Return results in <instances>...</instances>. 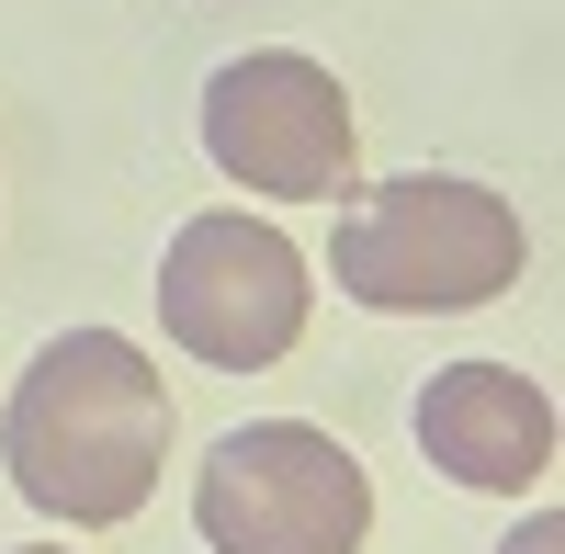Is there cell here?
Here are the masks:
<instances>
[{
    "label": "cell",
    "instance_id": "6da1fadb",
    "mask_svg": "<svg viewBox=\"0 0 565 554\" xmlns=\"http://www.w3.org/2000/svg\"><path fill=\"white\" fill-rule=\"evenodd\" d=\"M0 452H12V487L34 498L45 521H136L159 487L170 452V385L159 362L136 351L125 329H68L23 362L12 407H0Z\"/></svg>",
    "mask_w": 565,
    "mask_h": 554
},
{
    "label": "cell",
    "instance_id": "7a4b0ae2",
    "mask_svg": "<svg viewBox=\"0 0 565 554\" xmlns=\"http://www.w3.org/2000/svg\"><path fill=\"white\" fill-rule=\"evenodd\" d=\"M328 271H340L351 306L452 317V306H498L509 284H521V271H532V238H521V204L487 193V181L407 170V181H373V193L340 215Z\"/></svg>",
    "mask_w": 565,
    "mask_h": 554
},
{
    "label": "cell",
    "instance_id": "3957f363",
    "mask_svg": "<svg viewBox=\"0 0 565 554\" xmlns=\"http://www.w3.org/2000/svg\"><path fill=\"white\" fill-rule=\"evenodd\" d=\"M193 521L215 554H362L373 476L306 419H249L204 452Z\"/></svg>",
    "mask_w": 565,
    "mask_h": 554
},
{
    "label": "cell",
    "instance_id": "277c9868",
    "mask_svg": "<svg viewBox=\"0 0 565 554\" xmlns=\"http://www.w3.org/2000/svg\"><path fill=\"white\" fill-rule=\"evenodd\" d=\"M306 260H295V238L282 226H249V215H193L170 238V260H159V329L193 351V362H215V374H260V362H282L306 340Z\"/></svg>",
    "mask_w": 565,
    "mask_h": 554
},
{
    "label": "cell",
    "instance_id": "5b68a950",
    "mask_svg": "<svg viewBox=\"0 0 565 554\" xmlns=\"http://www.w3.org/2000/svg\"><path fill=\"white\" fill-rule=\"evenodd\" d=\"M204 148L271 204H328L351 193V90L295 45H249L204 79Z\"/></svg>",
    "mask_w": 565,
    "mask_h": 554
},
{
    "label": "cell",
    "instance_id": "8992f818",
    "mask_svg": "<svg viewBox=\"0 0 565 554\" xmlns=\"http://www.w3.org/2000/svg\"><path fill=\"white\" fill-rule=\"evenodd\" d=\"M418 452H430L452 487L521 498V487L554 476V396L521 362H441V374L418 385Z\"/></svg>",
    "mask_w": 565,
    "mask_h": 554
},
{
    "label": "cell",
    "instance_id": "52a82bcc",
    "mask_svg": "<svg viewBox=\"0 0 565 554\" xmlns=\"http://www.w3.org/2000/svg\"><path fill=\"white\" fill-rule=\"evenodd\" d=\"M498 554H565V521H554V510H532V521H521V532H509Z\"/></svg>",
    "mask_w": 565,
    "mask_h": 554
},
{
    "label": "cell",
    "instance_id": "ba28073f",
    "mask_svg": "<svg viewBox=\"0 0 565 554\" xmlns=\"http://www.w3.org/2000/svg\"><path fill=\"white\" fill-rule=\"evenodd\" d=\"M23 554H68V543H23Z\"/></svg>",
    "mask_w": 565,
    "mask_h": 554
}]
</instances>
